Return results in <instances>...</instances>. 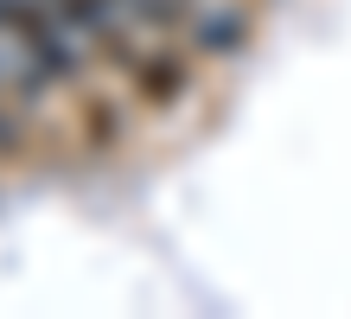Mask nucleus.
<instances>
[{
	"label": "nucleus",
	"mask_w": 351,
	"mask_h": 319,
	"mask_svg": "<svg viewBox=\"0 0 351 319\" xmlns=\"http://www.w3.org/2000/svg\"><path fill=\"white\" fill-rule=\"evenodd\" d=\"M192 45H185V38H147V45H141V58L128 64V71H121V83H128V102L134 109H147V115H167L173 102L192 90Z\"/></svg>",
	"instance_id": "nucleus-1"
},
{
	"label": "nucleus",
	"mask_w": 351,
	"mask_h": 319,
	"mask_svg": "<svg viewBox=\"0 0 351 319\" xmlns=\"http://www.w3.org/2000/svg\"><path fill=\"white\" fill-rule=\"evenodd\" d=\"M250 32H256V0H243V7H211V0H198L179 38L198 58H230V51L250 45Z\"/></svg>",
	"instance_id": "nucleus-2"
},
{
	"label": "nucleus",
	"mask_w": 351,
	"mask_h": 319,
	"mask_svg": "<svg viewBox=\"0 0 351 319\" xmlns=\"http://www.w3.org/2000/svg\"><path fill=\"white\" fill-rule=\"evenodd\" d=\"M77 134H84V147L102 160V154H115L121 134H128V121H121V102L115 96H102V90H77Z\"/></svg>",
	"instance_id": "nucleus-3"
}]
</instances>
